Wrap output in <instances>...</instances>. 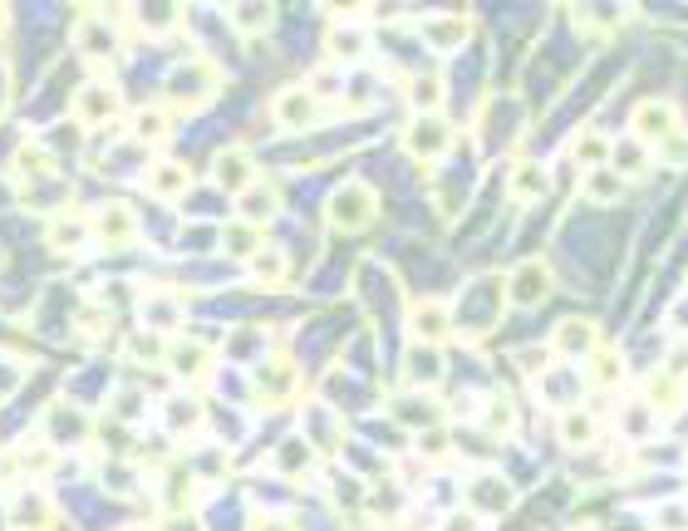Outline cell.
Segmentation results:
<instances>
[{"label": "cell", "instance_id": "23", "mask_svg": "<svg viewBox=\"0 0 688 531\" xmlns=\"http://www.w3.org/2000/svg\"><path fill=\"white\" fill-rule=\"evenodd\" d=\"M413 104H423V109L443 104V79H418V89H413Z\"/></svg>", "mask_w": 688, "mask_h": 531}, {"label": "cell", "instance_id": "1", "mask_svg": "<svg viewBox=\"0 0 688 531\" xmlns=\"http://www.w3.org/2000/svg\"><path fill=\"white\" fill-rule=\"evenodd\" d=\"M634 138H639L644 148H659V143L679 138V109H674V104H664V99L644 104V109L634 114Z\"/></svg>", "mask_w": 688, "mask_h": 531}, {"label": "cell", "instance_id": "25", "mask_svg": "<svg viewBox=\"0 0 688 531\" xmlns=\"http://www.w3.org/2000/svg\"><path fill=\"white\" fill-rule=\"evenodd\" d=\"M674 330H688V295L674 305Z\"/></svg>", "mask_w": 688, "mask_h": 531}, {"label": "cell", "instance_id": "12", "mask_svg": "<svg viewBox=\"0 0 688 531\" xmlns=\"http://www.w3.org/2000/svg\"><path fill=\"white\" fill-rule=\"evenodd\" d=\"M482 428H487L492 438H507V433L516 428V409H512L507 394H492V399L482 404Z\"/></svg>", "mask_w": 688, "mask_h": 531}, {"label": "cell", "instance_id": "14", "mask_svg": "<svg viewBox=\"0 0 688 531\" xmlns=\"http://www.w3.org/2000/svg\"><path fill=\"white\" fill-rule=\"evenodd\" d=\"M443 143H448V128H443L438 118H418V123L408 128V148H418L423 158H428V153H438Z\"/></svg>", "mask_w": 688, "mask_h": 531}, {"label": "cell", "instance_id": "22", "mask_svg": "<svg viewBox=\"0 0 688 531\" xmlns=\"http://www.w3.org/2000/svg\"><path fill=\"white\" fill-rule=\"evenodd\" d=\"M236 25H241V30H266V25H271V5H256V10L241 5V10H236Z\"/></svg>", "mask_w": 688, "mask_h": 531}, {"label": "cell", "instance_id": "9", "mask_svg": "<svg viewBox=\"0 0 688 531\" xmlns=\"http://www.w3.org/2000/svg\"><path fill=\"white\" fill-rule=\"evenodd\" d=\"M413 335H418V340H428V345L448 340V335H453L448 310H443V305H418V310H413Z\"/></svg>", "mask_w": 688, "mask_h": 531}, {"label": "cell", "instance_id": "5", "mask_svg": "<svg viewBox=\"0 0 688 531\" xmlns=\"http://www.w3.org/2000/svg\"><path fill=\"white\" fill-rule=\"evenodd\" d=\"M541 399L551 404V409H580L575 399H580V379H575L571 369H546L541 374Z\"/></svg>", "mask_w": 688, "mask_h": 531}, {"label": "cell", "instance_id": "4", "mask_svg": "<svg viewBox=\"0 0 688 531\" xmlns=\"http://www.w3.org/2000/svg\"><path fill=\"white\" fill-rule=\"evenodd\" d=\"M320 114V99L310 94V89H286L281 99H276V118L286 123V128H310Z\"/></svg>", "mask_w": 688, "mask_h": 531}, {"label": "cell", "instance_id": "20", "mask_svg": "<svg viewBox=\"0 0 688 531\" xmlns=\"http://www.w3.org/2000/svg\"><path fill=\"white\" fill-rule=\"evenodd\" d=\"M182 187H187V168H182V163H163V168L153 173V192H163V197L182 192Z\"/></svg>", "mask_w": 688, "mask_h": 531}, {"label": "cell", "instance_id": "18", "mask_svg": "<svg viewBox=\"0 0 688 531\" xmlns=\"http://www.w3.org/2000/svg\"><path fill=\"white\" fill-rule=\"evenodd\" d=\"M241 217H246V222H271V217H276V197H271V192H256V187H246Z\"/></svg>", "mask_w": 688, "mask_h": 531}, {"label": "cell", "instance_id": "19", "mask_svg": "<svg viewBox=\"0 0 688 531\" xmlns=\"http://www.w3.org/2000/svg\"><path fill=\"white\" fill-rule=\"evenodd\" d=\"M217 182H227V187H246V182H251V163H246V153H227L222 168H217Z\"/></svg>", "mask_w": 688, "mask_h": 531}, {"label": "cell", "instance_id": "10", "mask_svg": "<svg viewBox=\"0 0 688 531\" xmlns=\"http://www.w3.org/2000/svg\"><path fill=\"white\" fill-rule=\"evenodd\" d=\"M571 153H575V163H585L590 173H595V168H610V138H600L595 128L575 133V138H571Z\"/></svg>", "mask_w": 688, "mask_h": 531}, {"label": "cell", "instance_id": "3", "mask_svg": "<svg viewBox=\"0 0 688 531\" xmlns=\"http://www.w3.org/2000/svg\"><path fill=\"white\" fill-rule=\"evenodd\" d=\"M551 350L566 354V359H590V354L600 350V330H595V320H561L556 335H551Z\"/></svg>", "mask_w": 688, "mask_h": 531}, {"label": "cell", "instance_id": "8", "mask_svg": "<svg viewBox=\"0 0 688 531\" xmlns=\"http://www.w3.org/2000/svg\"><path fill=\"white\" fill-rule=\"evenodd\" d=\"M467 30H472V25H467V15H458V20H453V15L423 20V35H428V45H433V50H458L462 40H467Z\"/></svg>", "mask_w": 688, "mask_h": 531}, {"label": "cell", "instance_id": "17", "mask_svg": "<svg viewBox=\"0 0 688 531\" xmlns=\"http://www.w3.org/2000/svg\"><path fill=\"white\" fill-rule=\"evenodd\" d=\"M330 55H335V59H359V55H364V30H359V25H344V30H335V35H330Z\"/></svg>", "mask_w": 688, "mask_h": 531}, {"label": "cell", "instance_id": "6", "mask_svg": "<svg viewBox=\"0 0 688 531\" xmlns=\"http://www.w3.org/2000/svg\"><path fill=\"white\" fill-rule=\"evenodd\" d=\"M551 192V173H546V163H516L512 168V197L516 202H541Z\"/></svg>", "mask_w": 688, "mask_h": 531}, {"label": "cell", "instance_id": "11", "mask_svg": "<svg viewBox=\"0 0 688 531\" xmlns=\"http://www.w3.org/2000/svg\"><path fill=\"white\" fill-rule=\"evenodd\" d=\"M561 438H566L571 448H590V443L600 438V418H595V413H585V409L561 413Z\"/></svg>", "mask_w": 688, "mask_h": 531}, {"label": "cell", "instance_id": "15", "mask_svg": "<svg viewBox=\"0 0 688 531\" xmlns=\"http://www.w3.org/2000/svg\"><path fill=\"white\" fill-rule=\"evenodd\" d=\"M585 192H590L595 202H620V192H625V177L615 173V168H595V173L585 177Z\"/></svg>", "mask_w": 688, "mask_h": 531}, {"label": "cell", "instance_id": "24", "mask_svg": "<svg viewBox=\"0 0 688 531\" xmlns=\"http://www.w3.org/2000/svg\"><path fill=\"white\" fill-rule=\"evenodd\" d=\"M138 133H143V138H163V133H168V123H163V114H143V118H138Z\"/></svg>", "mask_w": 688, "mask_h": 531}, {"label": "cell", "instance_id": "21", "mask_svg": "<svg viewBox=\"0 0 688 531\" xmlns=\"http://www.w3.org/2000/svg\"><path fill=\"white\" fill-rule=\"evenodd\" d=\"M310 94H315V99H330V94L340 99V94H344L340 69H315V79H310Z\"/></svg>", "mask_w": 688, "mask_h": 531}, {"label": "cell", "instance_id": "13", "mask_svg": "<svg viewBox=\"0 0 688 531\" xmlns=\"http://www.w3.org/2000/svg\"><path fill=\"white\" fill-rule=\"evenodd\" d=\"M610 163H615V173L630 177V173H644V163H649V148L639 143V138H625V143H610Z\"/></svg>", "mask_w": 688, "mask_h": 531}, {"label": "cell", "instance_id": "16", "mask_svg": "<svg viewBox=\"0 0 688 531\" xmlns=\"http://www.w3.org/2000/svg\"><path fill=\"white\" fill-rule=\"evenodd\" d=\"M590 379L595 384H625V359L615 350H595L590 354Z\"/></svg>", "mask_w": 688, "mask_h": 531}, {"label": "cell", "instance_id": "7", "mask_svg": "<svg viewBox=\"0 0 688 531\" xmlns=\"http://www.w3.org/2000/svg\"><path fill=\"white\" fill-rule=\"evenodd\" d=\"M369 212H374L369 207V187H359V182H349L340 192V202H330V222H340V227H359Z\"/></svg>", "mask_w": 688, "mask_h": 531}, {"label": "cell", "instance_id": "2", "mask_svg": "<svg viewBox=\"0 0 688 531\" xmlns=\"http://www.w3.org/2000/svg\"><path fill=\"white\" fill-rule=\"evenodd\" d=\"M551 291H556V281H551L546 261H521L512 271V281H507V295H512L516 305H541Z\"/></svg>", "mask_w": 688, "mask_h": 531}]
</instances>
